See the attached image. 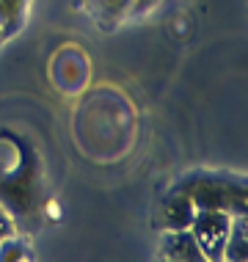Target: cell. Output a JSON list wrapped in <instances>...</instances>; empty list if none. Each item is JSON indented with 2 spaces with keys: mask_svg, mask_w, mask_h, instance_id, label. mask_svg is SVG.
Wrapping results in <instances>:
<instances>
[{
  "mask_svg": "<svg viewBox=\"0 0 248 262\" xmlns=\"http://www.w3.org/2000/svg\"><path fill=\"white\" fill-rule=\"evenodd\" d=\"M91 9L99 19L105 23H119V19L130 17V9H132V0H88Z\"/></svg>",
  "mask_w": 248,
  "mask_h": 262,
  "instance_id": "6",
  "label": "cell"
},
{
  "mask_svg": "<svg viewBox=\"0 0 248 262\" xmlns=\"http://www.w3.org/2000/svg\"><path fill=\"white\" fill-rule=\"evenodd\" d=\"M232 218L235 215L226 210H207V207L196 210L190 232H193L204 259H223V246L232 229Z\"/></svg>",
  "mask_w": 248,
  "mask_h": 262,
  "instance_id": "2",
  "label": "cell"
},
{
  "mask_svg": "<svg viewBox=\"0 0 248 262\" xmlns=\"http://www.w3.org/2000/svg\"><path fill=\"white\" fill-rule=\"evenodd\" d=\"M11 232H14V215L0 204V240H3L6 235H11Z\"/></svg>",
  "mask_w": 248,
  "mask_h": 262,
  "instance_id": "9",
  "label": "cell"
},
{
  "mask_svg": "<svg viewBox=\"0 0 248 262\" xmlns=\"http://www.w3.org/2000/svg\"><path fill=\"white\" fill-rule=\"evenodd\" d=\"M154 3H157V0H132L130 14H146V11H152Z\"/></svg>",
  "mask_w": 248,
  "mask_h": 262,
  "instance_id": "10",
  "label": "cell"
},
{
  "mask_svg": "<svg viewBox=\"0 0 248 262\" xmlns=\"http://www.w3.org/2000/svg\"><path fill=\"white\" fill-rule=\"evenodd\" d=\"M0 6H3V31L14 33L17 25L22 23V17H25L28 0H0Z\"/></svg>",
  "mask_w": 248,
  "mask_h": 262,
  "instance_id": "8",
  "label": "cell"
},
{
  "mask_svg": "<svg viewBox=\"0 0 248 262\" xmlns=\"http://www.w3.org/2000/svg\"><path fill=\"white\" fill-rule=\"evenodd\" d=\"M196 210L198 207L193 204L188 190H174L163 204V226L166 229H190Z\"/></svg>",
  "mask_w": 248,
  "mask_h": 262,
  "instance_id": "4",
  "label": "cell"
},
{
  "mask_svg": "<svg viewBox=\"0 0 248 262\" xmlns=\"http://www.w3.org/2000/svg\"><path fill=\"white\" fill-rule=\"evenodd\" d=\"M3 36H6V31H3V19H0V41H3Z\"/></svg>",
  "mask_w": 248,
  "mask_h": 262,
  "instance_id": "11",
  "label": "cell"
},
{
  "mask_svg": "<svg viewBox=\"0 0 248 262\" xmlns=\"http://www.w3.org/2000/svg\"><path fill=\"white\" fill-rule=\"evenodd\" d=\"M28 243L22 237H17L11 232V235H6L0 240V262H19V259H28L31 254H28Z\"/></svg>",
  "mask_w": 248,
  "mask_h": 262,
  "instance_id": "7",
  "label": "cell"
},
{
  "mask_svg": "<svg viewBox=\"0 0 248 262\" xmlns=\"http://www.w3.org/2000/svg\"><path fill=\"white\" fill-rule=\"evenodd\" d=\"M160 249L166 259H179V262H201L204 254L198 249L196 237L190 229H166L160 240Z\"/></svg>",
  "mask_w": 248,
  "mask_h": 262,
  "instance_id": "3",
  "label": "cell"
},
{
  "mask_svg": "<svg viewBox=\"0 0 248 262\" xmlns=\"http://www.w3.org/2000/svg\"><path fill=\"white\" fill-rule=\"evenodd\" d=\"M190 193L196 207H207V210H226L232 215L245 212V188L243 185H232L229 180L221 177H198L193 185L182 188Z\"/></svg>",
  "mask_w": 248,
  "mask_h": 262,
  "instance_id": "1",
  "label": "cell"
},
{
  "mask_svg": "<svg viewBox=\"0 0 248 262\" xmlns=\"http://www.w3.org/2000/svg\"><path fill=\"white\" fill-rule=\"evenodd\" d=\"M245 257H248V229H245V212H240V215L232 218V229L223 246V259L243 262Z\"/></svg>",
  "mask_w": 248,
  "mask_h": 262,
  "instance_id": "5",
  "label": "cell"
}]
</instances>
